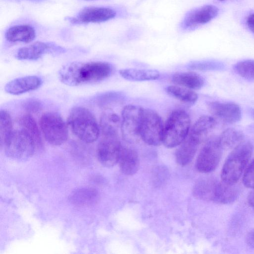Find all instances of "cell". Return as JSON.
Listing matches in <instances>:
<instances>
[{
  "label": "cell",
  "mask_w": 254,
  "mask_h": 254,
  "mask_svg": "<svg viewBox=\"0 0 254 254\" xmlns=\"http://www.w3.org/2000/svg\"><path fill=\"white\" fill-rule=\"evenodd\" d=\"M112 65L104 62H73L63 66L60 80L69 86H78L103 80L112 73Z\"/></svg>",
  "instance_id": "1"
},
{
  "label": "cell",
  "mask_w": 254,
  "mask_h": 254,
  "mask_svg": "<svg viewBox=\"0 0 254 254\" xmlns=\"http://www.w3.org/2000/svg\"><path fill=\"white\" fill-rule=\"evenodd\" d=\"M67 122L73 133L82 141L92 143L98 139L100 133L98 123L87 109L82 107L72 108Z\"/></svg>",
  "instance_id": "2"
},
{
  "label": "cell",
  "mask_w": 254,
  "mask_h": 254,
  "mask_svg": "<svg viewBox=\"0 0 254 254\" xmlns=\"http://www.w3.org/2000/svg\"><path fill=\"white\" fill-rule=\"evenodd\" d=\"M253 149V144L245 140L233 149L222 169L223 181L230 184L237 182L251 157Z\"/></svg>",
  "instance_id": "3"
},
{
  "label": "cell",
  "mask_w": 254,
  "mask_h": 254,
  "mask_svg": "<svg viewBox=\"0 0 254 254\" xmlns=\"http://www.w3.org/2000/svg\"><path fill=\"white\" fill-rule=\"evenodd\" d=\"M190 127V119L187 112L173 111L164 126L162 143L168 148L179 146L189 135Z\"/></svg>",
  "instance_id": "4"
},
{
  "label": "cell",
  "mask_w": 254,
  "mask_h": 254,
  "mask_svg": "<svg viewBox=\"0 0 254 254\" xmlns=\"http://www.w3.org/2000/svg\"><path fill=\"white\" fill-rule=\"evenodd\" d=\"M1 146L8 157L23 161L32 156L36 145L30 135L20 128L13 130Z\"/></svg>",
  "instance_id": "5"
},
{
  "label": "cell",
  "mask_w": 254,
  "mask_h": 254,
  "mask_svg": "<svg viewBox=\"0 0 254 254\" xmlns=\"http://www.w3.org/2000/svg\"><path fill=\"white\" fill-rule=\"evenodd\" d=\"M40 126L47 142L53 145H60L66 141L68 130L63 118L58 113L48 112L40 120Z\"/></svg>",
  "instance_id": "6"
},
{
  "label": "cell",
  "mask_w": 254,
  "mask_h": 254,
  "mask_svg": "<svg viewBox=\"0 0 254 254\" xmlns=\"http://www.w3.org/2000/svg\"><path fill=\"white\" fill-rule=\"evenodd\" d=\"M164 126L162 121L154 110L144 109L141 121L140 136L144 142L152 146L162 143Z\"/></svg>",
  "instance_id": "7"
},
{
  "label": "cell",
  "mask_w": 254,
  "mask_h": 254,
  "mask_svg": "<svg viewBox=\"0 0 254 254\" xmlns=\"http://www.w3.org/2000/svg\"><path fill=\"white\" fill-rule=\"evenodd\" d=\"M144 109L135 105H127L122 112L121 130L123 138L134 142L140 139V130Z\"/></svg>",
  "instance_id": "8"
},
{
  "label": "cell",
  "mask_w": 254,
  "mask_h": 254,
  "mask_svg": "<svg viewBox=\"0 0 254 254\" xmlns=\"http://www.w3.org/2000/svg\"><path fill=\"white\" fill-rule=\"evenodd\" d=\"M223 150L218 136L209 138L197 156L196 161L197 170L203 173L215 170L220 160Z\"/></svg>",
  "instance_id": "9"
},
{
  "label": "cell",
  "mask_w": 254,
  "mask_h": 254,
  "mask_svg": "<svg viewBox=\"0 0 254 254\" xmlns=\"http://www.w3.org/2000/svg\"><path fill=\"white\" fill-rule=\"evenodd\" d=\"M122 145L118 134H103L97 149L100 163L106 167H112L119 162Z\"/></svg>",
  "instance_id": "10"
},
{
  "label": "cell",
  "mask_w": 254,
  "mask_h": 254,
  "mask_svg": "<svg viewBox=\"0 0 254 254\" xmlns=\"http://www.w3.org/2000/svg\"><path fill=\"white\" fill-rule=\"evenodd\" d=\"M206 106L209 112L217 121L232 124L238 122L242 118L241 109L235 103L210 101Z\"/></svg>",
  "instance_id": "11"
},
{
  "label": "cell",
  "mask_w": 254,
  "mask_h": 254,
  "mask_svg": "<svg viewBox=\"0 0 254 254\" xmlns=\"http://www.w3.org/2000/svg\"><path fill=\"white\" fill-rule=\"evenodd\" d=\"M116 15V11L111 8L92 6L82 9L76 17H68L67 19L75 24L100 23L114 18Z\"/></svg>",
  "instance_id": "12"
},
{
  "label": "cell",
  "mask_w": 254,
  "mask_h": 254,
  "mask_svg": "<svg viewBox=\"0 0 254 254\" xmlns=\"http://www.w3.org/2000/svg\"><path fill=\"white\" fill-rule=\"evenodd\" d=\"M218 11V7L212 4L195 9L186 15L182 26L185 29H192L212 20L217 16Z\"/></svg>",
  "instance_id": "13"
},
{
  "label": "cell",
  "mask_w": 254,
  "mask_h": 254,
  "mask_svg": "<svg viewBox=\"0 0 254 254\" xmlns=\"http://www.w3.org/2000/svg\"><path fill=\"white\" fill-rule=\"evenodd\" d=\"M63 51V49L54 44L36 42L19 49L16 58L20 60H36L50 52Z\"/></svg>",
  "instance_id": "14"
},
{
  "label": "cell",
  "mask_w": 254,
  "mask_h": 254,
  "mask_svg": "<svg viewBox=\"0 0 254 254\" xmlns=\"http://www.w3.org/2000/svg\"><path fill=\"white\" fill-rule=\"evenodd\" d=\"M42 83L39 77L29 75L11 80L5 85L4 89L9 94L20 95L38 89Z\"/></svg>",
  "instance_id": "15"
},
{
  "label": "cell",
  "mask_w": 254,
  "mask_h": 254,
  "mask_svg": "<svg viewBox=\"0 0 254 254\" xmlns=\"http://www.w3.org/2000/svg\"><path fill=\"white\" fill-rule=\"evenodd\" d=\"M36 37L34 27L27 24H21L9 27L5 33L6 40L12 43H29Z\"/></svg>",
  "instance_id": "16"
},
{
  "label": "cell",
  "mask_w": 254,
  "mask_h": 254,
  "mask_svg": "<svg viewBox=\"0 0 254 254\" xmlns=\"http://www.w3.org/2000/svg\"><path fill=\"white\" fill-rule=\"evenodd\" d=\"M217 123L216 120L211 115L202 116L194 123L189 134L201 143L214 128Z\"/></svg>",
  "instance_id": "17"
},
{
  "label": "cell",
  "mask_w": 254,
  "mask_h": 254,
  "mask_svg": "<svg viewBox=\"0 0 254 254\" xmlns=\"http://www.w3.org/2000/svg\"><path fill=\"white\" fill-rule=\"evenodd\" d=\"M200 143L189 134L176 150L175 156L177 162L181 166H185L190 163Z\"/></svg>",
  "instance_id": "18"
},
{
  "label": "cell",
  "mask_w": 254,
  "mask_h": 254,
  "mask_svg": "<svg viewBox=\"0 0 254 254\" xmlns=\"http://www.w3.org/2000/svg\"><path fill=\"white\" fill-rule=\"evenodd\" d=\"M118 162L122 172L127 175L134 174L139 166L137 153L127 147L122 146Z\"/></svg>",
  "instance_id": "19"
},
{
  "label": "cell",
  "mask_w": 254,
  "mask_h": 254,
  "mask_svg": "<svg viewBox=\"0 0 254 254\" xmlns=\"http://www.w3.org/2000/svg\"><path fill=\"white\" fill-rule=\"evenodd\" d=\"M240 193V189L236 183L218 182L213 201L221 204L230 203L238 198Z\"/></svg>",
  "instance_id": "20"
},
{
  "label": "cell",
  "mask_w": 254,
  "mask_h": 254,
  "mask_svg": "<svg viewBox=\"0 0 254 254\" xmlns=\"http://www.w3.org/2000/svg\"><path fill=\"white\" fill-rule=\"evenodd\" d=\"M218 182L210 178H204L198 181L193 188V194L197 198L214 201Z\"/></svg>",
  "instance_id": "21"
},
{
  "label": "cell",
  "mask_w": 254,
  "mask_h": 254,
  "mask_svg": "<svg viewBox=\"0 0 254 254\" xmlns=\"http://www.w3.org/2000/svg\"><path fill=\"white\" fill-rule=\"evenodd\" d=\"M172 79L175 84L193 90L200 89L204 84L203 78L199 74L192 71L176 73Z\"/></svg>",
  "instance_id": "22"
},
{
  "label": "cell",
  "mask_w": 254,
  "mask_h": 254,
  "mask_svg": "<svg viewBox=\"0 0 254 254\" xmlns=\"http://www.w3.org/2000/svg\"><path fill=\"white\" fill-rule=\"evenodd\" d=\"M119 73L124 79L132 81L154 80L160 77V72L155 69L125 68Z\"/></svg>",
  "instance_id": "23"
},
{
  "label": "cell",
  "mask_w": 254,
  "mask_h": 254,
  "mask_svg": "<svg viewBox=\"0 0 254 254\" xmlns=\"http://www.w3.org/2000/svg\"><path fill=\"white\" fill-rule=\"evenodd\" d=\"M21 129L27 132L33 139L36 146H42V140L39 128L35 119L29 114L23 115L18 118L17 121Z\"/></svg>",
  "instance_id": "24"
},
{
  "label": "cell",
  "mask_w": 254,
  "mask_h": 254,
  "mask_svg": "<svg viewBox=\"0 0 254 254\" xmlns=\"http://www.w3.org/2000/svg\"><path fill=\"white\" fill-rule=\"evenodd\" d=\"M244 138L243 132L234 128H227L218 136L220 143L223 150L234 148L244 141Z\"/></svg>",
  "instance_id": "25"
},
{
  "label": "cell",
  "mask_w": 254,
  "mask_h": 254,
  "mask_svg": "<svg viewBox=\"0 0 254 254\" xmlns=\"http://www.w3.org/2000/svg\"><path fill=\"white\" fill-rule=\"evenodd\" d=\"M98 199L97 191L91 188H82L73 192L69 197L70 201L79 206L90 205L95 203Z\"/></svg>",
  "instance_id": "26"
},
{
  "label": "cell",
  "mask_w": 254,
  "mask_h": 254,
  "mask_svg": "<svg viewBox=\"0 0 254 254\" xmlns=\"http://www.w3.org/2000/svg\"><path fill=\"white\" fill-rule=\"evenodd\" d=\"M166 91L174 98L188 104H193L198 99V95L193 90L179 85H171L166 87Z\"/></svg>",
  "instance_id": "27"
},
{
  "label": "cell",
  "mask_w": 254,
  "mask_h": 254,
  "mask_svg": "<svg viewBox=\"0 0 254 254\" xmlns=\"http://www.w3.org/2000/svg\"><path fill=\"white\" fill-rule=\"evenodd\" d=\"M121 122L122 119L117 114L113 112L104 114L100 122L102 134H118Z\"/></svg>",
  "instance_id": "28"
},
{
  "label": "cell",
  "mask_w": 254,
  "mask_h": 254,
  "mask_svg": "<svg viewBox=\"0 0 254 254\" xmlns=\"http://www.w3.org/2000/svg\"><path fill=\"white\" fill-rule=\"evenodd\" d=\"M233 69L241 77L249 80H254V60L240 61L233 65Z\"/></svg>",
  "instance_id": "29"
},
{
  "label": "cell",
  "mask_w": 254,
  "mask_h": 254,
  "mask_svg": "<svg viewBox=\"0 0 254 254\" xmlns=\"http://www.w3.org/2000/svg\"><path fill=\"white\" fill-rule=\"evenodd\" d=\"M13 131L10 116L5 110L0 112V137L1 146Z\"/></svg>",
  "instance_id": "30"
},
{
  "label": "cell",
  "mask_w": 254,
  "mask_h": 254,
  "mask_svg": "<svg viewBox=\"0 0 254 254\" xmlns=\"http://www.w3.org/2000/svg\"><path fill=\"white\" fill-rule=\"evenodd\" d=\"M125 95L121 92L113 91L106 93L102 97V103L104 106L121 104L124 102Z\"/></svg>",
  "instance_id": "31"
},
{
  "label": "cell",
  "mask_w": 254,
  "mask_h": 254,
  "mask_svg": "<svg viewBox=\"0 0 254 254\" xmlns=\"http://www.w3.org/2000/svg\"><path fill=\"white\" fill-rule=\"evenodd\" d=\"M222 64L213 62H196L190 64V67L192 69L199 70H215L221 68Z\"/></svg>",
  "instance_id": "32"
},
{
  "label": "cell",
  "mask_w": 254,
  "mask_h": 254,
  "mask_svg": "<svg viewBox=\"0 0 254 254\" xmlns=\"http://www.w3.org/2000/svg\"><path fill=\"white\" fill-rule=\"evenodd\" d=\"M243 182L246 187L254 189V160L246 170L243 176Z\"/></svg>",
  "instance_id": "33"
},
{
  "label": "cell",
  "mask_w": 254,
  "mask_h": 254,
  "mask_svg": "<svg viewBox=\"0 0 254 254\" xmlns=\"http://www.w3.org/2000/svg\"><path fill=\"white\" fill-rule=\"evenodd\" d=\"M22 106L28 113H37L42 109L41 102L35 99H28L24 101Z\"/></svg>",
  "instance_id": "34"
},
{
  "label": "cell",
  "mask_w": 254,
  "mask_h": 254,
  "mask_svg": "<svg viewBox=\"0 0 254 254\" xmlns=\"http://www.w3.org/2000/svg\"><path fill=\"white\" fill-rule=\"evenodd\" d=\"M246 22L250 30L254 33V13L248 16Z\"/></svg>",
  "instance_id": "35"
},
{
  "label": "cell",
  "mask_w": 254,
  "mask_h": 254,
  "mask_svg": "<svg viewBox=\"0 0 254 254\" xmlns=\"http://www.w3.org/2000/svg\"><path fill=\"white\" fill-rule=\"evenodd\" d=\"M247 244L254 249V230L249 233L246 238Z\"/></svg>",
  "instance_id": "36"
},
{
  "label": "cell",
  "mask_w": 254,
  "mask_h": 254,
  "mask_svg": "<svg viewBox=\"0 0 254 254\" xmlns=\"http://www.w3.org/2000/svg\"><path fill=\"white\" fill-rule=\"evenodd\" d=\"M248 201L249 205L254 208V190L250 193L248 198Z\"/></svg>",
  "instance_id": "37"
},
{
  "label": "cell",
  "mask_w": 254,
  "mask_h": 254,
  "mask_svg": "<svg viewBox=\"0 0 254 254\" xmlns=\"http://www.w3.org/2000/svg\"><path fill=\"white\" fill-rule=\"evenodd\" d=\"M249 114L251 116V117L254 119V108H251L249 110Z\"/></svg>",
  "instance_id": "38"
},
{
  "label": "cell",
  "mask_w": 254,
  "mask_h": 254,
  "mask_svg": "<svg viewBox=\"0 0 254 254\" xmlns=\"http://www.w3.org/2000/svg\"><path fill=\"white\" fill-rule=\"evenodd\" d=\"M34 0V1H37V0Z\"/></svg>",
  "instance_id": "39"
},
{
  "label": "cell",
  "mask_w": 254,
  "mask_h": 254,
  "mask_svg": "<svg viewBox=\"0 0 254 254\" xmlns=\"http://www.w3.org/2000/svg\"><path fill=\"white\" fill-rule=\"evenodd\" d=\"M220 0V1H224V0Z\"/></svg>",
  "instance_id": "40"
}]
</instances>
